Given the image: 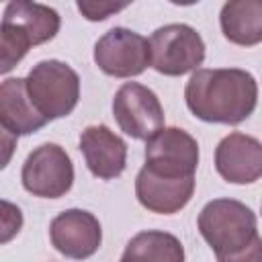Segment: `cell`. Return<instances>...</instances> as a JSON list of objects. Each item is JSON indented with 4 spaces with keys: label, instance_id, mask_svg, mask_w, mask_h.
<instances>
[{
    "label": "cell",
    "instance_id": "cell-1",
    "mask_svg": "<svg viewBox=\"0 0 262 262\" xmlns=\"http://www.w3.org/2000/svg\"><path fill=\"white\" fill-rule=\"evenodd\" d=\"M184 100L205 123L239 125L258 104V82L239 68H203L186 82Z\"/></svg>",
    "mask_w": 262,
    "mask_h": 262
},
{
    "label": "cell",
    "instance_id": "cell-2",
    "mask_svg": "<svg viewBox=\"0 0 262 262\" xmlns=\"http://www.w3.org/2000/svg\"><path fill=\"white\" fill-rule=\"evenodd\" d=\"M59 27L61 18L51 6L29 0L8 2L0 25V72L8 74L31 47L51 41Z\"/></svg>",
    "mask_w": 262,
    "mask_h": 262
},
{
    "label": "cell",
    "instance_id": "cell-3",
    "mask_svg": "<svg viewBox=\"0 0 262 262\" xmlns=\"http://www.w3.org/2000/svg\"><path fill=\"white\" fill-rule=\"evenodd\" d=\"M196 225L217 258L235 256L258 237L256 213L235 199L209 201L201 209Z\"/></svg>",
    "mask_w": 262,
    "mask_h": 262
},
{
    "label": "cell",
    "instance_id": "cell-4",
    "mask_svg": "<svg viewBox=\"0 0 262 262\" xmlns=\"http://www.w3.org/2000/svg\"><path fill=\"white\" fill-rule=\"evenodd\" d=\"M25 84L31 102L47 121L63 119L78 106L80 76L66 61L43 59L35 63Z\"/></svg>",
    "mask_w": 262,
    "mask_h": 262
},
{
    "label": "cell",
    "instance_id": "cell-5",
    "mask_svg": "<svg viewBox=\"0 0 262 262\" xmlns=\"http://www.w3.org/2000/svg\"><path fill=\"white\" fill-rule=\"evenodd\" d=\"M205 41L201 33L184 23H170L149 37L151 68L164 76H184L196 72L205 61Z\"/></svg>",
    "mask_w": 262,
    "mask_h": 262
},
{
    "label": "cell",
    "instance_id": "cell-6",
    "mask_svg": "<svg viewBox=\"0 0 262 262\" xmlns=\"http://www.w3.org/2000/svg\"><path fill=\"white\" fill-rule=\"evenodd\" d=\"M23 188L39 199H59L74 184V164L68 151L57 143L35 147L20 170Z\"/></svg>",
    "mask_w": 262,
    "mask_h": 262
},
{
    "label": "cell",
    "instance_id": "cell-7",
    "mask_svg": "<svg viewBox=\"0 0 262 262\" xmlns=\"http://www.w3.org/2000/svg\"><path fill=\"white\" fill-rule=\"evenodd\" d=\"M96 68L113 78H135L151 66L149 41L125 27H113L94 43Z\"/></svg>",
    "mask_w": 262,
    "mask_h": 262
},
{
    "label": "cell",
    "instance_id": "cell-8",
    "mask_svg": "<svg viewBox=\"0 0 262 262\" xmlns=\"http://www.w3.org/2000/svg\"><path fill=\"white\" fill-rule=\"evenodd\" d=\"M113 117L125 135L143 141L162 131L166 121L158 94L139 82H125L115 92Z\"/></svg>",
    "mask_w": 262,
    "mask_h": 262
},
{
    "label": "cell",
    "instance_id": "cell-9",
    "mask_svg": "<svg viewBox=\"0 0 262 262\" xmlns=\"http://www.w3.org/2000/svg\"><path fill=\"white\" fill-rule=\"evenodd\" d=\"M199 166V143L180 127H164L145 141L143 168L166 178H190Z\"/></svg>",
    "mask_w": 262,
    "mask_h": 262
},
{
    "label": "cell",
    "instance_id": "cell-10",
    "mask_svg": "<svg viewBox=\"0 0 262 262\" xmlns=\"http://www.w3.org/2000/svg\"><path fill=\"white\" fill-rule=\"evenodd\" d=\"M51 246L70 260L94 256L102 244V227L94 213L84 209H66L49 223Z\"/></svg>",
    "mask_w": 262,
    "mask_h": 262
},
{
    "label": "cell",
    "instance_id": "cell-11",
    "mask_svg": "<svg viewBox=\"0 0 262 262\" xmlns=\"http://www.w3.org/2000/svg\"><path fill=\"white\" fill-rule=\"evenodd\" d=\"M215 170L229 184H252L262 178V141L233 131L215 147Z\"/></svg>",
    "mask_w": 262,
    "mask_h": 262
},
{
    "label": "cell",
    "instance_id": "cell-12",
    "mask_svg": "<svg viewBox=\"0 0 262 262\" xmlns=\"http://www.w3.org/2000/svg\"><path fill=\"white\" fill-rule=\"evenodd\" d=\"M80 151L92 176L113 180L125 172L127 143L106 125H90L80 133Z\"/></svg>",
    "mask_w": 262,
    "mask_h": 262
},
{
    "label": "cell",
    "instance_id": "cell-13",
    "mask_svg": "<svg viewBox=\"0 0 262 262\" xmlns=\"http://www.w3.org/2000/svg\"><path fill=\"white\" fill-rule=\"evenodd\" d=\"M194 176L190 178H166L145 168L135 178V196L139 205L158 215H174L182 211L194 192Z\"/></svg>",
    "mask_w": 262,
    "mask_h": 262
},
{
    "label": "cell",
    "instance_id": "cell-14",
    "mask_svg": "<svg viewBox=\"0 0 262 262\" xmlns=\"http://www.w3.org/2000/svg\"><path fill=\"white\" fill-rule=\"evenodd\" d=\"M49 121L35 108L27 94L25 78H6L0 84V125L14 139L43 129Z\"/></svg>",
    "mask_w": 262,
    "mask_h": 262
},
{
    "label": "cell",
    "instance_id": "cell-15",
    "mask_svg": "<svg viewBox=\"0 0 262 262\" xmlns=\"http://www.w3.org/2000/svg\"><path fill=\"white\" fill-rule=\"evenodd\" d=\"M219 25L223 37L239 47L262 43V0H229L221 6Z\"/></svg>",
    "mask_w": 262,
    "mask_h": 262
},
{
    "label": "cell",
    "instance_id": "cell-16",
    "mask_svg": "<svg viewBox=\"0 0 262 262\" xmlns=\"http://www.w3.org/2000/svg\"><path fill=\"white\" fill-rule=\"evenodd\" d=\"M121 262H184V246L174 233L145 229L129 239Z\"/></svg>",
    "mask_w": 262,
    "mask_h": 262
},
{
    "label": "cell",
    "instance_id": "cell-17",
    "mask_svg": "<svg viewBox=\"0 0 262 262\" xmlns=\"http://www.w3.org/2000/svg\"><path fill=\"white\" fill-rule=\"evenodd\" d=\"M78 10L82 12L84 18L96 23V20H104L115 12H121L123 8H127L129 4H113V2H78L76 4Z\"/></svg>",
    "mask_w": 262,
    "mask_h": 262
},
{
    "label": "cell",
    "instance_id": "cell-18",
    "mask_svg": "<svg viewBox=\"0 0 262 262\" xmlns=\"http://www.w3.org/2000/svg\"><path fill=\"white\" fill-rule=\"evenodd\" d=\"M23 225V213L8 201H2V244H6Z\"/></svg>",
    "mask_w": 262,
    "mask_h": 262
},
{
    "label": "cell",
    "instance_id": "cell-19",
    "mask_svg": "<svg viewBox=\"0 0 262 262\" xmlns=\"http://www.w3.org/2000/svg\"><path fill=\"white\" fill-rule=\"evenodd\" d=\"M217 262H262V237L258 235L244 252L227 258H217Z\"/></svg>",
    "mask_w": 262,
    "mask_h": 262
},
{
    "label": "cell",
    "instance_id": "cell-20",
    "mask_svg": "<svg viewBox=\"0 0 262 262\" xmlns=\"http://www.w3.org/2000/svg\"><path fill=\"white\" fill-rule=\"evenodd\" d=\"M260 211H262V207H260Z\"/></svg>",
    "mask_w": 262,
    "mask_h": 262
}]
</instances>
